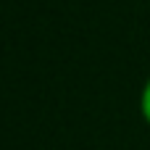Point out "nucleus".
I'll list each match as a JSON object with an SVG mask.
<instances>
[{
  "label": "nucleus",
  "instance_id": "1",
  "mask_svg": "<svg viewBox=\"0 0 150 150\" xmlns=\"http://www.w3.org/2000/svg\"><path fill=\"white\" fill-rule=\"evenodd\" d=\"M140 113H142L145 124L150 127V76L145 79V84H142V92H140Z\"/></svg>",
  "mask_w": 150,
  "mask_h": 150
}]
</instances>
